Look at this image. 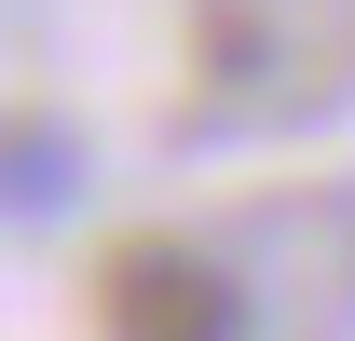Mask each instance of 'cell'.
<instances>
[{"label":"cell","mask_w":355,"mask_h":341,"mask_svg":"<svg viewBox=\"0 0 355 341\" xmlns=\"http://www.w3.org/2000/svg\"><path fill=\"white\" fill-rule=\"evenodd\" d=\"M96 328L110 341H246V287L191 232H123L96 259Z\"/></svg>","instance_id":"obj_1"}]
</instances>
